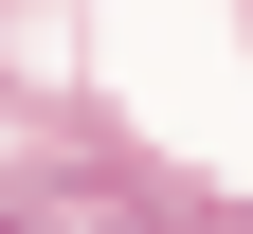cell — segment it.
<instances>
[{"mask_svg": "<svg viewBox=\"0 0 253 234\" xmlns=\"http://www.w3.org/2000/svg\"><path fill=\"white\" fill-rule=\"evenodd\" d=\"M0 234H163V216H145L126 180H37V198H18Z\"/></svg>", "mask_w": 253, "mask_h": 234, "instance_id": "1", "label": "cell"}]
</instances>
